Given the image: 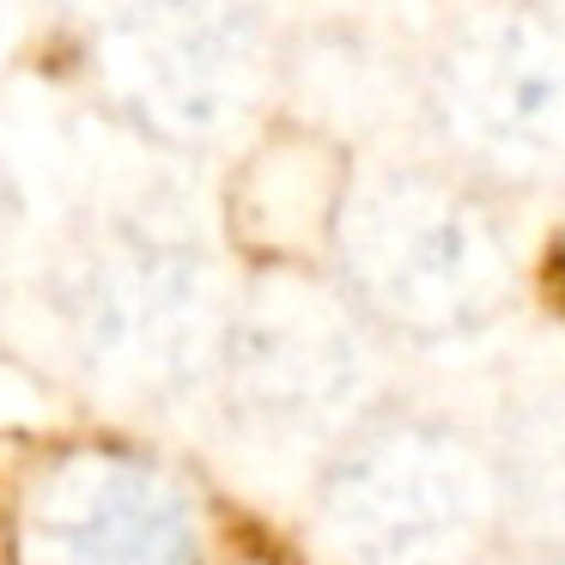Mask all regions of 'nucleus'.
Instances as JSON below:
<instances>
[{
    "instance_id": "nucleus-1",
    "label": "nucleus",
    "mask_w": 565,
    "mask_h": 565,
    "mask_svg": "<svg viewBox=\"0 0 565 565\" xmlns=\"http://www.w3.org/2000/svg\"><path fill=\"white\" fill-rule=\"evenodd\" d=\"M329 244L347 305L407 341H462L499 322L516 292V256L487 189L426 164L347 171Z\"/></svg>"
},
{
    "instance_id": "nucleus-2",
    "label": "nucleus",
    "mask_w": 565,
    "mask_h": 565,
    "mask_svg": "<svg viewBox=\"0 0 565 565\" xmlns=\"http://www.w3.org/2000/svg\"><path fill=\"white\" fill-rule=\"evenodd\" d=\"M499 523L492 450L426 414H365L322 456L310 504L329 565H475Z\"/></svg>"
},
{
    "instance_id": "nucleus-3",
    "label": "nucleus",
    "mask_w": 565,
    "mask_h": 565,
    "mask_svg": "<svg viewBox=\"0 0 565 565\" xmlns=\"http://www.w3.org/2000/svg\"><path fill=\"white\" fill-rule=\"evenodd\" d=\"M431 135L480 189L565 177V19L541 0H475L438 31L419 79Z\"/></svg>"
},
{
    "instance_id": "nucleus-4",
    "label": "nucleus",
    "mask_w": 565,
    "mask_h": 565,
    "mask_svg": "<svg viewBox=\"0 0 565 565\" xmlns=\"http://www.w3.org/2000/svg\"><path fill=\"white\" fill-rule=\"evenodd\" d=\"M232 322L220 268L183 244L110 237L62 274V334L92 390L116 402H189L213 390Z\"/></svg>"
},
{
    "instance_id": "nucleus-5",
    "label": "nucleus",
    "mask_w": 565,
    "mask_h": 565,
    "mask_svg": "<svg viewBox=\"0 0 565 565\" xmlns=\"http://www.w3.org/2000/svg\"><path fill=\"white\" fill-rule=\"evenodd\" d=\"M371 390L377 347L371 322L347 298L286 274L232 298L213 395L237 438L268 456H329L365 419Z\"/></svg>"
},
{
    "instance_id": "nucleus-6",
    "label": "nucleus",
    "mask_w": 565,
    "mask_h": 565,
    "mask_svg": "<svg viewBox=\"0 0 565 565\" xmlns=\"http://www.w3.org/2000/svg\"><path fill=\"white\" fill-rule=\"evenodd\" d=\"M110 98L171 147H220L274 92V43L244 0H128L104 25Z\"/></svg>"
},
{
    "instance_id": "nucleus-7",
    "label": "nucleus",
    "mask_w": 565,
    "mask_h": 565,
    "mask_svg": "<svg viewBox=\"0 0 565 565\" xmlns=\"http://www.w3.org/2000/svg\"><path fill=\"white\" fill-rule=\"evenodd\" d=\"M19 565H201V504L128 450H67L19 504Z\"/></svg>"
},
{
    "instance_id": "nucleus-8",
    "label": "nucleus",
    "mask_w": 565,
    "mask_h": 565,
    "mask_svg": "<svg viewBox=\"0 0 565 565\" xmlns=\"http://www.w3.org/2000/svg\"><path fill=\"white\" fill-rule=\"evenodd\" d=\"M353 164L317 135H286L249 159L232 195V225L262 256H310L329 244L341 183Z\"/></svg>"
},
{
    "instance_id": "nucleus-9",
    "label": "nucleus",
    "mask_w": 565,
    "mask_h": 565,
    "mask_svg": "<svg viewBox=\"0 0 565 565\" xmlns=\"http://www.w3.org/2000/svg\"><path fill=\"white\" fill-rule=\"evenodd\" d=\"M492 468H499V511L565 559V383L511 407Z\"/></svg>"
},
{
    "instance_id": "nucleus-10",
    "label": "nucleus",
    "mask_w": 565,
    "mask_h": 565,
    "mask_svg": "<svg viewBox=\"0 0 565 565\" xmlns=\"http://www.w3.org/2000/svg\"><path fill=\"white\" fill-rule=\"evenodd\" d=\"M19 38H25V0H0V67L13 62Z\"/></svg>"
}]
</instances>
